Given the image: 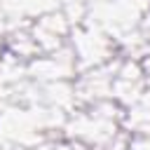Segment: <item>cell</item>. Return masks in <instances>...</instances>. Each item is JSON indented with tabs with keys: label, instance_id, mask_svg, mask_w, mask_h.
<instances>
[{
	"label": "cell",
	"instance_id": "cell-1",
	"mask_svg": "<svg viewBox=\"0 0 150 150\" xmlns=\"http://www.w3.org/2000/svg\"><path fill=\"white\" fill-rule=\"evenodd\" d=\"M59 150H68V148H59Z\"/></svg>",
	"mask_w": 150,
	"mask_h": 150
}]
</instances>
